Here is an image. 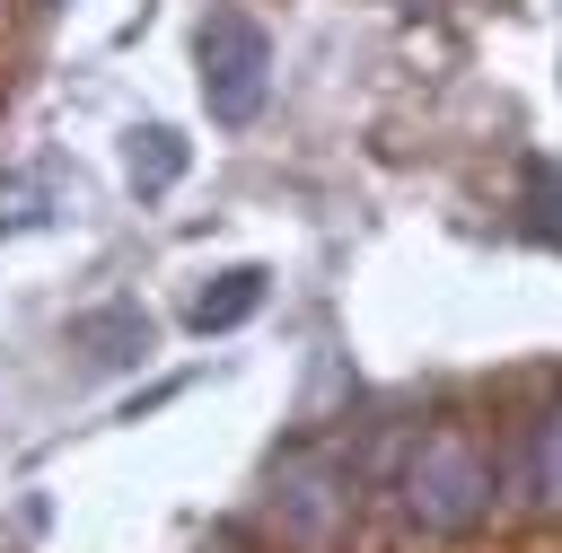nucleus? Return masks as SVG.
I'll use <instances>...</instances> for the list:
<instances>
[{
	"mask_svg": "<svg viewBox=\"0 0 562 553\" xmlns=\"http://www.w3.org/2000/svg\"><path fill=\"white\" fill-rule=\"evenodd\" d=\"M527 500L544 509V518H562V404L536 421V439H527Z\"/></svg>",
	"mask_w": 562,
	"mask_h": 553,
	"instance_id": "39448f33",
	"label": "nucleus"
},
{
	"mask_svg": "<svg viewBox=\"0 0 562 553\" xmlns=\"http://www.w3.org/2000/svg\"><path fill=\"white\" fill-rule=\"evenodd\" d=\"M518 202H527V237L562 246V158H527L518 167Z\"/></svg>",
	"mask_w": 562,
	"mask_h": 553,
	"instance_id": "20e7f679",
	"label": "nucleus"
},
{
	"mask_svg": "<svg viewBox=\"0 0 562 553\" xmlns=\"http://www.w3.org/2000/svg\"><path fill=\"white\" fill-rule=\"evenodd\" d=\"M255 307H263V263H228L211 290H193L184 316H193V334H228V325H246Z\"/></svg>",
	"mask_w": 562,
	"mask_h": 553,
	"instance_id": "7ed1b4c3",
	"label": "nucleus"
},
{
	"mask_svg": "<svg viewBox=\"0 0 562 553\" xmlns=\"http://www.w3.org/2000/svg\"><path fill=\"white\" fill-rule=\"evenodd\" d=\"M193 61H202V105L211 123H255L263 97H272V35L246 18V9H211L202 35H193Z\"/></svg>",
	"mask_w": 562,
	"mask_h": 553,
	"instance_id": "f03ea898",
	"label": "nucleus"
},
{
	"mask_svg": "<svg viewBox=\"0 0 562 553\" xmlns=\"http://www.w3.org/2000/svg\"><path fill=\"white\" fill-rule=\"evenodd\" d=\"M176 176H184V140H176L167 123L132 132V193H167Z\"/></svg>",
	"mask_w": 562,
	"mask_h": 553,
	"instance_id": "423d86ee",
	"label": "nucleus"
},
{
	"mask_svg": "<svg viewBox=\"0 0 562 553\" xmlns=\"http://www.w3.org/2000/svg\"><path fill=\"white\" fill-rule=\"evenodd\" d=\"M70 334H79V342H105L97 360H140V351H149V316H140V307H105V316H79Z\"/></svg>",
	"mask_w": 562,
	"mask_h": 553,
	"instance_id": "0eeeda50",
	"label": "nucleus"
},
{
	"mask_svg": "<svg viewBox=\"0 0 562 553\" xmlns=\"http://www.w3.org/2000/svg\"><path fill=\"white\" fill-rule=\"evenodd\" d=\"M44 219H53V184L26 176V167H9L0 176V228H44Z\"/></svg>",
	"mask_w": 562,
	"mask_h": 553,
	"instance_id": "6e6552de",
	"label": "nucleus"
},
{
	"mask_svg": "<svg viewBox=\"0 0 562 553\" xmlns=\"http://www.w3.org/2000/svg\"><path fill=\"white\" fill-rule=\"evenodd\" d=\"M404 518L422 535H465L492 518V456L474 430H430L413 456H404Z\"/></svg>",
	"mask_w": 562,
	"mask_h": 553,
	"instance_id": "f257e3e1",
	"label": "nucleus"
}]
</instances>
